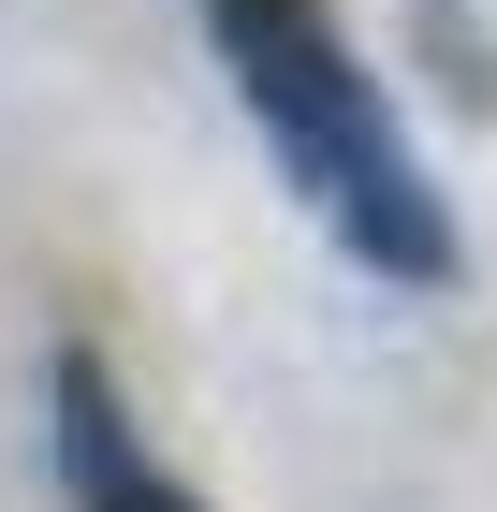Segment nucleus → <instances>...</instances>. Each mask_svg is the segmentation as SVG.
Returning a JSON list of instances; mask_svg holds the SVG:
<instances>
[{
  "label": "nucleus",
  "mask_w": 497,
  "mask_h": 512,
  "mask_svg": "<svg viewBox=\"0 0 497 512\" xmlns=\"http://www.w3.org/2000/svg\"><path fill=\"white\" fill-rule=\"evenodd\" d=\"M59 483H74V512H191L176 483H161V454L132 439V410H117L103 366H59Z\"/></svg>",
  "instance_id": "nucleus-2"
},
{
  "label": "nucleus",
  "mask_w": 497,
  "mask_h": 512,
  "mask_svg": "<svg viewBox=\"0 0 497 512\" xmlns=\"http://www.w3.org/2000/svg\"><path fill=\"white\" fill-rule=\"evenodd\" d=\"M205 30H220L234 103L278 132L293 191L322 205V235H337L351 264H381V278H439V264H454V220H439V191H424L395 103L366 88V59L337 44L322 0H205Z\"/></svg>",
  "instance_id": "nucleus-1"
}]
</instances>
